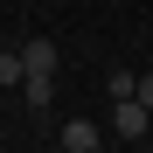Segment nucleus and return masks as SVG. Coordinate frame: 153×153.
I'll use <instances>...</instances> for the list:
<instances>
[{"instance_id": "4", "label": "nucleus", "mask_w": 153, "mask_h": 153, "mask_svg": "<svg viewBox=\"0 0 153 153\" xmlns=\"http://www.w3.org/2000/svg\"><path fill=\"white\" fill-rule=\"evenodd\" d=\"M21 97H28L35 111H49V97H56V76H21Z\"/></svg>"}, {"instance_id": "2", "label": "nucleus", "mask_w": 153, "mask_h": 153, "mask_svg": "<svg viewBox=\"0 0 153 153\" xmlns=\"http://www.w3.org/2000/svg\"><path fill=\"white\" fill-rule=\"evenodd\" d=\"M21 76H56V42H49V35L21 42Z\"/></svg>"}, {"instance_id": "3", "label": "nucleus", "mask_w": 153, "mask_h": 153, "mask_svg": "<svg viewBox=\"0 0 153 153\" xmlns=\"http://www.w3.org/2000/svg\"><path fill=\"white\" fill-rule=\"evenodd\" d=\"M63 146H70V153H97V146H105V132H97L91 118H70V125H63Z\"/></svg>"}, {"instance_id": "5", "label": "nucleus", "mask_w": 153, "mask_h": 153, "mask_svg": "<svg viewBox=\"0 0 153 153\" xmlns=\"http://www.w3.org/2000/svg\"><path fill=\"white\" fill-rule=\"evenodd\" d=\"M0 84H21V49H0Z\"/></svg>"}, {"instance_id": "6", "label": "nucleus", "mask_w": 153, "mask_h": 153, "mask_svg": "<svg viewBox=\"0 0 153 153\" xmlns=\"http://www.w3.org/2000/svg\"><path fill=\"white\" fill-rule=\"evenodd\" d=\"M132 97H139V105L153 111V70H146V76H139V84H132Z\"/></svg>"}, {"instance_id": "1", "label": "nucleus", "mask_w": 153, "mask_h": 153, "mask_svg": "<svg viewBox=\"0 0 153 153\" xmlns=\"http://www.w3.org/2000/svg\"><path fill=\"white\" fill-rule=\"evenodd\" d=\"M146 132H153V111L139 105V97H111V139L132 146V139H146Z\"/></svg>"}]
</instances>
